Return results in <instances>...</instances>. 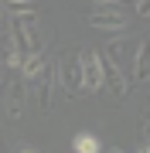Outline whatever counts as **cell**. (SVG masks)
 I'll list each match as a JSON object with an SVG mask.
<instances>
[{"label": "cell", "mask_w": 150, "mask_h": 153, "mask_svg": "<svg viewBox=\"0 0 150 153\" xmlns=\"http://www.w3.org/2000/svg\"><path fill=\"white\" fill-rule=\"evenodd\" d=\"M10 38H14V44H17V51H21V58L41 55L45 38H41V17H38V10H21V14H14V31H10Z\"/></svg>", "instance_id": "cell-1"}, {"label": "cell", "mask_w": 150, "mask_h": 153, "mask_svg": "<svg viewBox=\"0 0 150 153\" xmlns=\"http://www.w3.org/2000/svg\"><path fill=\"white\" fill-rule=\"evenodd\" d=\"M55 85L65 92L68 99L72 95H82V65H78V55H61L58 65H55Z\"/></svg>", "instance_id": "cell-2"}, {"label": "cell", "mask_w": 150, "mask_h": 153, "mask_svg": "<svg viewBox=\"0 0 150 153\" xmlns=\"http://www.w3.org/2000/svg\"><path fill=\"white\" fill-rule=\"evenodd\" d=\"M78 65H82V95H92L102 88V71H99V51L85 48L78 51Z\"/></svg>", "instance_id": "cell-3"}, {"label": "cell", "mask_w": 150, "mask_h": 153, "mask_svg": "<svg viewBox=\"0 0 150 153\" xmlns=\"http://www.w3.org/2000/svg\"><path fill=\"white\" fill-rule=\"evenodd\" d=\"M99 71H102V88H106L113 99H116V102H123V99L130 95V78L123 75L116 65H109L102 55H99Z\"/></svg>", "instance_id": "cell-4"}, {"label": "cell", "mask_w": 150, "mask_h": 153, "mask_svg": "<svg viewBox=\"0 0 150 153\" xmlns=\"http://www.w3.org/2000/svg\"><path fill=\"white\" fill-rule=\"evenodd\" d=\"M28 85H34V99H38V109L48 112L51 109V95H55V65H45L38 78H31Z\"/></svg>", "instance_id": "cell-5"}, {"label": "cell", "mask_w": 150, "mask_h": 153, "mask_svg": "<svg viewBox=\"0 0 150 153\" xmlns=\"http://www.w3.org/2000/svg\"><path fill=\"white\" fill-rule=\"evenodd\" d=\"M137 44L140 41H133V38H119V41H113L109 48L102 51V58L109 61V65H116L123 75H126V65H130V51H137Z\"/></svg>", "instance_id": "cell-6"}, {"label": "cell", "mask_w": 150, "mask_h": 153, "mask_svg": "<svg viewBox=\"0 0 150 153\" xmlns=\"http://www.w3.org/2000/svg\"><path fill=\"white\" fill-rule=\"evenodd\" d=\"M7 88H10V92H7V119H21L24 105H28V82L17 75Z\"/></svg>", "instance_id": "cell-7"}, {"label": "cell", "mask_w": 150, "mask_h": 153, "mask_svg": "<svg viewBox=\"0 0 150 153\" xmlns=\"http://www.w3.org/2000/svg\"><path fill=\"white\" fill-rule=\"evenodd\" d=\"M89 24L99 27V31H123L126 27V14H99V10H92Z\"/></svg>", "instance_id": "cell-8"}, {"label": "cell", "mask_w": 150, "mask_h": 153, "mask_svg": "<svg viewBox=\"0 0 150 153\" xmlns=\"http://www.w3.org/2000/svg\"><path fill=\"white\" fill-rule=\"evenodd\" d=\"M0 65L4 68H21V51L10 34H0Z\"/></svg>", "instance_id": "cell-9"}, {"label": "cell", "mask_w": 150, "mask_h": 153, "mask_svg": "<svg viewBox=\"0 0 150 153\" xmlns=\"http://www.w3.org/2000/svg\"><path fill=\"white\" fill-rule=\"evenodd\" d=\"M133 78H137V82H147V78H150V44H147V41H140V44H137Z\"/></svg>", "instance_id": "cell-10"}, {"label": "cell", "mask_w": 150, "mask_h": 153, "mask_svg": "<svg viewBox=\"0 0 150 153\" xmlns=\"http://www.w3.org/2000/svg\"><path fill=\"white\" fill-rule=\"evenodd\" d=\"M48 61L45 55H28V58H21V68H17V75L24 78V82H31V78H38L41 75V68H45Z\"/></svg>", "instance_id": "cell-11"}, {"label": "cell", "mask_w": 150, "mask_h": 153, "mask_svg": "<svg viewBox=\"0 0 150 153\" xmlns=\"http://www.w3.org/2000/svg\"><path fill=\"white\" fill-rule=\"evenodd\" d=\"M72 150L75 153H102V143L92 136V133H75V140H72Z\"/></svg>", "instance_id": "cell-12"}, {"label": "cell", "mask_w": 150, "mask_h": 153, "mask_svg": "<svg viewBox=\"0 0 150 153\" xmlns=\"http://www.w3.org/2000/svg\"><path fill=\"white\" fill-rule=\"evenodd\" d=\"M96 10L99 14H123V4H116V0H99Z\"/></svg>", "instance_id": "cell-13"}, {"label": "cell", "mask_w": 150, "mask_h": 153, "mask_svg": "<svg viewBox=\"0 0 150 153\" xmlns=\"http://www.w3.org/2000/svg\"><path fill=\"white\" fill-rule=\"evenodd\" d=\"M133 7H137V14H140V17H147V14H150V4H147V0H140V4H133Z\"/></svg>", "instance_id": "cell-14"}, {"label": "cell", "mask_w": 150, "mask_h": 153, "mask_svg": "<svg viewBox=\"0 0 150 153\" xmlns=\"http://www.w3.org/2000/svg\"><path fill=\"white\" fill-rule=\"evenodd\" d=\"M17 153H41V150H38V146H21Z\"/></svg>", "instance_id": "cell-15"}, {"label": "cell", "mask_w": 150, "mask_h": 153, "mask_svg": "<svg viewBox=\"0 0 150 153\" xmlns=\"http://www.w3.org/2000/svg\"><path fill=\"white\" fill-rule=\"evenodd\" d=\"M137 153H150V146H147V143H140V150Z\"/></svg>", "instance_id": "cell-16"}, {"label": "cell", "mask_w": 150, "mask_h": 153, "mask_svg": "<svg viewBox=\"0 0 150 153\" xmlns=\"http://www.w3.org/2000/svg\"><path fill=\"white\" fill-rule=\"evenodd\" d=\"M109 153H123V150H109Z\"/></svg>", "instance_id": "cell-17"}, {"label": "cell", "mask_w": 150, "mask_h": 153, "mask_svg": "<svg viewBox=\"0 0 150 153\" xmlns=\"http://www.w3.org/2000/svg\"><path fill=\"white\" fill-rule=\"evenodd\" d=\"M0 17H4V7H0Z\"/></svg>", "instance_id": "cell-18"}]
</instances>
